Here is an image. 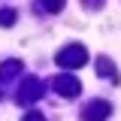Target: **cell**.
<instances>
[{
	"label": "cell",
	"mask_w": 121,
	"mask_h": 121,
	"mask_svg": "<svg viewBox=\"0 0 121 121\" xmlns=\"http://www.w3.org/2000/svg\"><path fill=\"white\" fill-rule=\"evenodd\" d=\"M55 60H58V67H64V70H79V67L88 64V48L73 43V45H67V48H60Z\"/></svg>",
	"instance_id": "6da1fadb"
},
{
	"label": "cell",
	"mask_w": 121,
	"mask_h": 121,
	"mask_svg": "<svg viewBox=\"0 0 121 121\" xmlns=\"http://www.w3.org/2000/svg\"><path fill=\"white\" fill-rule=\"evenodd\" d=\"M52 88L58 91L60 97H76V94L82 91V82H79L76 76H67V73H60V76H55V79H52Z\"/></svg>",
	"instance_id": "7a4b0ae2"
},
{
	"label": "cell",
	"mask_w": 121,
	"mask_h": 121,
	"mask_svg": "<svg viewBox=\"0 0 121 121\" xmlns=\"http://www.w3.org/2000/svg\"><path fill=\"white\" fill-rule=\"evenodd\" d=\"M43 97V82L36 79V76H30L21 82V91H18V103H36Z\"/></svg>",
	"instance_id": "3957f363"
},
{
	"label": "cell",
	"mask_w": 121,
	"mask_h": 121,
	"mask_svg": "<svg viewBox=\"0 0 121 121\" xmlns=\"http://www.w3.org/2000/svg\"><path fill=\"white\" fill-rule=\"evenodd\" d=\"M109 112H112V106L106 103V100H91V103L82 109V121H106Z\"/></svg>",
	"instance_id": "277c9868"
},
{
	"label": "cell",
	"mask_w": 121,
	"mask_h": 121,
	"mask_svg": "<svg viewBox=\"0 0 121 121\" xmlns=\"http://www.w3.org/2000/svg\"><path fill=\"white\" fill-rule=\"evenodd\" d=\"M21 73V60H6V64H0V82H9L15 76Z\"/></svg>",
	"instance_id": "5b68a950"
},
{
	"label": "cell",
	"mask_w": 121,
	"mask_h": 121,
	"mask_svg": "<svg viewBox=\"0 0 121 121\" xmlns=\"http://www.w3.org/2000/svg\"><path fill=\"white\" fill-rule=\"evenodd\" d=\"M97 76H106L109 82H118V73H115V67H112L109 58H100V60H97Z\"/></svg>",
	"instance_id": "8992f818"
},
{
	"label": "cell",
	"mask_w": 121,
	"mask_h": 121,
	"mask_svg": "<svg viewBox=\"0 0 121 121\" xmlns=\"http://www.w3.org/2000/svg\"><path fill=\"white\" fill-rule=\"evenodd\" d=\"M39 9H45V12H60L64 9V0H39Z\"/></svg>",
	"instance_id": "52a82bcc"
},
{
	"label": "cell",
	"mask_w": 121,
	"mask_h": 121,
	"mask_svg": "<svg viewBox=\"0 0 121 121\" xmlns=\"http://www.w3.org/2000/svg\"><path fill=\"white\" fill-rule=\"evenodd\" d=\"M0 24H6V27L15 24V12H12V9H3V12H0Z\"/></svg>",
	"instance_id": "ba28073f"
},
{
	"label": "cell",
	"mask_w": 121,
	"mask_h": 121,
	"mask_svg": "<svg viewBox=\"0 0 121 121\" xmlns=\"http://www.w3.org/2000/svg\"><path fill=\"white\" fill-rule=\"evenodd\" d=\"M82 3H85V9H100L103 6V0H82Z\"/></svg>",
	"instance_id": "9c48e42d"
},
{
	"label": "cell",
	"mask_w": 121,
	"mask_h": 121,
	"mask_svg": "<svg viewBox=\"0 0 121 121\" xmlns=\"http://www.w3.org/2000/svg\"><path fill=\"white\" fill-rule=\"evenodd\" d=\"M24 121H45V118L39 115V112H27V115H24Z\"/></svg>",
	"instance_id": "30bf717a"
},
{
	"label": "cell",
	"mask_w": 121,
	"mask_h": 121,
	"mask_svg": "<svg viewBox=\"0 0 121 121\" xmlns=\"http://www.w3.org/2000/svg\"><path fill=\"white\" fill-rule=\"evenodd\" d=\"M0 94H3V91H0Z\"/></svg>",
	"instance_id": "8fae6325"
}]
</instances>
